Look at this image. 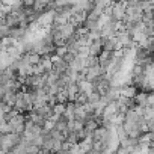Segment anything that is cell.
Instances as JSON below:
<instances>
[{
  "label": "cell",
  "mask_w": 154,
  "mask_h": 154,
  "mask_svg": "<svg viewBox=\"0 0 154 154\" xmlns=\"http://www.w3.org/2000/svg\"><path fill=\"white\" fill-rule=\"evenodd\" d=\"M21 142L20 134L15 133H8V134H0V149H3L5 152L12 151L18 143Z\"/></svg>",
  "instance_id": "1"
}]
</instances>
